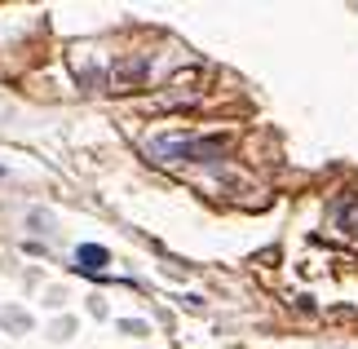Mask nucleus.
<instances>
[{
  "label": "nucleus",
  "mask_w": 358,
  "mask_h": 349,
  "mask_svg": "<svg viewBox=\"0 0 358 349\" xmlns=\"http://www.w3.org/2000/svg\"><path fill=\"white\" fill-rule=\"evenodd\" d=\"M120 332H129V336H146V323H142V318H124V323H120Z\"/></svg>",
  "instance_id": "2"
},
{
  "label": "nucleus",
  "mask_w": 358,
  "mask_h": 349,
  "mask_svg": "<svg viewBox=\"0 0 358 349\" xmlns=\"http://www.w3.org/2000/svg\"><path fill=\"white\" fill-rule=\"evenodd\" d=\"M76 257L85 261V270H102V265H111V252H106V248H98V243H85Z\"/></svg>",
  "instance_id": "1"
}]
</instances>
